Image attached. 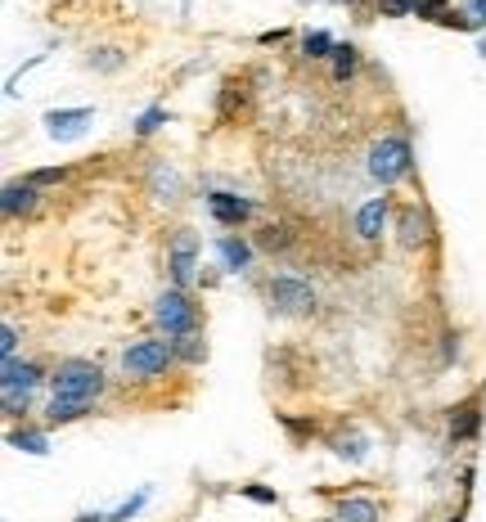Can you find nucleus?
I'll use <instances>...</instances> for the list:
<instances>
[{
    "instance_id": "nucleus-12",
    "label": "nucleus",
    "mask_w": 486,
    "mask_h": 522,
    "mask_svg": "<svg viewBox=\"0 0 486 522\" xmlns=\"http://www.w3.org/2000/svg\"><path fill=\"white\" fill-rule=\"evenodd\" d=\"M36 198H41V189H36L32 180H9V185L0 189V212L27 216V212H36Z\"/></svg>"
},
{
    "instance_id": "nucleus-22",
    "label": "nucleus",
    "mask_w": 486,
    "mask_h": 522,
    "mask_svg": "<svg viewBox=\"0 0 486 522\" xmlns=\"http://www.w3.org/2000/svg\"><path fill=\"white\" fill-rule=\"evenodd\" d=\"M167 122H171V113L162 104H153V108H144V113L135 117V135H153V131H162Z\"/></svg>"
},
{
    "instance_id": "nucleus-10",
    "label": "nucleus",
    "mask_w": 486,
    "mask_h": 522,
    "mask_svg": "<svg viewBox=\"0 0 486 522\" xmlns=\"http://www.w3.org/2000/svg\"><path fill=\"white\" fill-rule=\"evenodd\" d=\"M41 122H45V135H50V140H77V135H86V126L95 122V108H50Z\"/></svg>"
},
{
    "instance_id": "nucleus-15",
    "label": "nucleus",
    "mask_w": 486,
    "mask_h": 522,
    "mask_svg": "<svg viewBox=\"0 0 486 522\" xmlns=\"http://www.w3.org/2000/svg\"><path fill=\"white\" fill-rule=\"evenodd\" d=\"M482 432V405L468 401L459 410H450V441H473Z\"/></svg>"
},
{
    "instance_id": "nucleus-29",
    "label": "nucleus",
    "mask_w": 486,
    "mask_h": 522,
    "mask_svg": "<svg viewBox=\"0 0 486 522\" xmlns=\"http://www.w3.org/2000/svg\"><path fill=\"white\" fill-rule=\"evenodd\" d=\"M0 351H5V360L9 356H18V329H14V324H0Z\"/></svg>"
},
{
    "instance_id": "nucleus-4",
    "label": "nucleus",
    "mask_w": 486,
    "mask_h": 522,
    "mask_svg": "<svg viewBox=\"0 0 486 522\" xmlns=\"http://www.w3.org/2000/svg\"><path fill=\"white\" fill-rule=\"evenodd\" d=\"M176 365V342L171 338H140L122 351V374L126 378H158Z\"/></svg>"
},
{
    "instance_id": "nucleus-31",
    "label": "nucleus",
    "mask_w": 486,
    "mask_h": 522,
    "mask_svg": "<svg viewBox=\"0 0 486 522\" xmlns=\"http://www.w3.org/2000/svg\"><path fill=\"white\" fill-rule=\"evenodd\" d=\"M477 54H482V59H486V36H482V41H477Z\"/></svg>"
},
{
    "instance_id": "nucleus-7",
    "label": "nucleus",
    "mask_w": 486,
    "mask_h": 522,
    "mask_svg": "<svg viewBox=\"0 0 486 522\" xmlns=\"http://www.w3.org/2000/svg\"><path fill=\"white\" fill-rule=\"evenodd\" d=\"M167 270H171V288H189V279L198 270V234L194 230H176V239L167 248Z\"/></svg>"
},
{
    "instance_id": "nucleus-27",
    "label": "nucleus",
    "mask_w": 486,
    "mask_h": 522,
    "mask_svg": "<svg viewBox=\"0 0 486 522\" xmlns=\"http://www.w3.org/2000/svg\"><path fill=\"white\" fill-rule=\"evenodd\" d=\"M32 180L36 189H45V185H63V180H68V167H41V171H32Z\"/></svg>"
},
{
    "instance_id": "nucleus-2",
    "label": "nucleus",
    "mask_w": 486,
    "mask_h": 522,
    "mask_svg": "<svg viewBox=\"0 0 486 522\" xmlns=\"http://www.w3.org/2000/svg\"><path fill=\"white\" fill-rule=\"evenodd\" d=\"M369 176L378 180L383 189L401 185V180L414 176V149L405 135H378L374 144H369Z\"/></svg>"
},
{
    "instance_id": "nucleus-20",
    "label": "nucleus",
    "mask_w": 486,
    "mask_h": 522,
    "mask_svg": "<svg viewBox=\"0 0 486 522\" xmlns=\"http://www.w3.org/2000/svg\"><path fill=\"white\" fill-rule=\"evenodd\" d=\"M333 45H338V41H333L329 32H306L302 36V54H306V59H333Z\"/></svg>"
},
{
    "instance_id": "nucleus-30",
    "label": "nucleus",
    "mask_w": 486,
    "mask_h": 522,
    "mask_svg": "<svg viewBox=\"0 0 486 522\" xmlns=\"http://www.w3.org/2000/svg\"><path fill=\"white\" fill-rule=\"evenodd\" d=\"M284 36H288V32H284V27H275V32H261V36H257V41H261V45H279V41H284Z\"/></svg>"
},
{
    "instance_id": "nucleus-3",
    "label": "nucleus",
    "mask_w": 486,
    "mask_h": 522,
    "mask_svg": "<svg viewBox=\"0 0 486 522\" xmlns=\"http://www.w3.org/2000/svg\"><path fill=\"white\" fill-rule=\"evenodd\" d=\"M41 383H50V378H41V365L18 360V356L5 360V369H0V396H5V414H9V419L27 414V401H32V392Z\"/></svg>"
},
{
    "instance_id": "nucleus-9",
    "label": "nucleus",
    "mask_w": 486,
    "mask_h": 522,
    "mask_svg": "<svg viewBox=\"0 0 486 522\" xmlns=\"http://www.w3.org/2000/svg\"><path fill=\"white\" fill-rule=\"evenodd\" d=\"M207 212H212L216 225L239 230V225L257 212V203H252V198H239V194H225V189H212V194H207Z\"/></svg>"
},
{
    "instance_id": "nucleus-26",
    "label": "nucleus",
    "mask_w": 486,
    "mask_h": 522,
    "mask_svg": "<svg viewBox=\"0 0 486 522\" xmlns=\"http://www.w3.org/2000/svg\"><path fill=\"white\" fill-rule=\"evenodd\" d=\"M446 14H450V0H419V9H414V18H428V23H441Z\"/></svg>"
},
{
    "instance_id": "nucleus-6",
    "label": "nucleus",
    "mask_w": 486,
    "mask_h": 522,
    "mask_svg": "<svg viewBox=\"0 0 486 522\" xmlns=\"http://www.w3.org/2000/svg\"><path fill=\"white\" fill-rule=\"evenodd\" d=\"M266 297H270V311H279V315H311L315 311V288L297 275H275L266 284Z\"/></svg>"
},
{
    "instance_id": "nucleus-19",
    "label": "nucleus",
    "mask_w": 486,
    "mask_h": 522,
    "mask_svg": "<svg viewBox=\"0 0 486 522\" xmlns=\"http://www.w3.org/2000/svg\"><path fill=\"white\" fill-rule=\"evenodd\" d=\"M356 68H360V50H356V45H333V81L356 77Z\"/></svg>"
},
{
    "instance_id": "nucleus-21",
    "label": "nucleus",
    "mask_w": 486,
    "mask_h": 522,
    "mask_svg": "<svg viewBox=\"0 0 486 522\" xmlns=\"http://www.w3.org/2000/svg\"><path fill=\"white\" fill-rule=\"evenodd\" d=\"M149 495H153V486H140V491H135L131 500H122V504H117L113 513H108V522H131L135 513H140L144 504H149Z\"/></svg>"
},
{
    "instance_id": "nucleus-17",
    "label": "nucleus",
    "mask_w": 486,
    "mask_h": 522,
    "mask_svg": "<svg viewBox=\"0 0 486 522\" xmlns=\"http://www.w3.org/2000/svg\"><path fill=\"white\" fill-rule=\"evenodd\" d=\"M9 446L23 450V455H50V437L36 428H14L9 432Z\"/></svg>"
},
{
    "instance_id": "nucleus-1",
    "label": "nucleus",
    "mask_w": 486,
    "mask_h": 522,
    "mask_svg": "<svg viewBox=\"0 0 486 522\" xmlns=\"http://www.w3.org/2000/svg\"><path fill=\"white\" fill-rule=\"evenodd\" d=\"M104 396V369L95 360H59V369L50 374V405L45 419L50 423H77L95 410V401Z\"/></svg>"
},
{
    "instance_id": "nucleus-8",
    "label": "nucleus",
    "mask_w": 486,
    "mask_h": 522,
    "mask_svg": "<svg viewBox=\"0 0 486 522\" xmlns=\"http://www.w3.org/2000/svg\"><path fill=\"white\" fill-rule=\"evenodd\" d=\"M396 243L401 248H423V243H432V221H428V212H423L419 203H405V207H396Z\"/></svg>"
},
{
    "instance_id": "nucleus-23",
    "label": "nucleus",
    "mask_w": 486,
    "mask_h": 522,
    "mask_svg": "<svg viewBox=\"0 0 486 522\" xmlns=\"http://www.w3.org/2000/svg\"><path fill=\"white\" fill-rule=\"evenodd\" d=\"M288 243H293V239H288L284 225H266V230L257 234V248H261V252H284Z\"/></svg>"
},
{
    "instance_id": "nucleus-5",
    "label": "nucleus",
    "mask_w": 486,
    "mask_h": 522,
    "mask_svg": "<svg viewBox=\"0 0 486 522\" xmlns=\"http://www.w3.org/2000/svg\"><path fill=\"white\" fill-rule=\"evenodd\" d=\"M153 320L167 338H185V333H198V306L189 302L185 288H162L153 302Z\"/></svg>"
},
{
    "instance_id": "nucleus-18",
    "label": "nucleus",
    "mask_w": 486,
    "mask_h": 522,
    "mask_svg": "<svg viewBox=\"0 0 486 522\" xmlns=\"http://www.w3.org/2000/svg\"><path fill=\"white\" fill-rule=\"evenodd\" d=\"M171 342H176V360H185V365H203L207 360L203 333H185V338H171Z\"/></svg>"
},
{
    "instance_id": "nucleus-32",
    "label": "nucleus",
    "mask_w": 486,
    "mask_h": 522,
    "mask_svg": "<svg viewBox=\"0 0 486 522\" xmlns=\"http://www.w3.org/2000/svg\"><path fill=\"white\" fill-rule=\"evenodd\" d=\"M347 5H360V0H347Z\"/></svg>"
},
{
    "instance_id": "nucleus-28",
    "label": "nucleus",
    "mask_w": 486,
    "mask_h": 522,
    "mask_svg": "<svg viewBox=\"0 0 486 522\" xmlns=\"http://www.w3.org/2000/svg\"><path fill=\"white\" fill-rule=\"evenodd\" d=\"M239 495H248V500H257V504H279V495L270 491V486H261V482H248V486H239Z\"/></svg>"
},
{
    "instance_id": "nucleus-13",
    "label": "nucleus",
    "mask_w": 486,
    "mask_h": 522,
    "mask_svg": "<svg viewBox=\"0 0 486 522\" xmlns=\"http://www.w3.org/2000/svg\"><path fill=\"white\" fill-rule=\"evenodd\" d=\"M329 450L338 459H347V464H365L369 459V437L360 428H347V432H338V437H329Z\"/></svg>"
},
{
    "instance_id": "nucleus-24",
    "label": "nucleus",
    "mask_w": 486,
    "mask_h": 522,
    "mask_svg": "<svg viewBox=\"0 0 486 522\" xmlns=\"http://www.w3.org/2000/svg\"><path fill=\"white\" fill-rule=\"evenodd\" d=\"M464 32H482L486 27V0H464Z\"/></svg>"
},
{
    "instance_id": "nucleus-14",
    "label": "nucleus",
    "mask_w": 486,
    "mask_h": 522,
    "mask_svg": "<svg viewBox=\"0 0 486 522\" xmlns=\"http://www.w3.org/2000/svg\"><path fill=\"white\" fill-rule=\"evenodd\" d=\"M216 257H221L225 270H248L252 243L243 239V234H221V239H216Z\"/></svg>"
},
{
    "instance_id": "nucleus-11",
    "label": "nucleus",
    "mask_w": 486,
    "mask_h": 522,
    "mask_svg": "<svg viewBox=\"0 0 486 522\" xmlns=\"http://www.w3.org/2000/svg\"><path fill=\"white\" fill-rule=\"evenodd\" d=\"M387 221H392V198H365L360 203V212H356V234L365 243H378L383 239V230H387Z\"/></svg>"
},
{
    "instance_id": "nucleus-25",
    "label": "nucleus",
    "mask_w": 486,
    "mask_h": 522,
    "mask_svg": "<svg viewBox=\"0 0 486 522\" xmlns=\"http://www.w3.org/2000/svg\"><path fill=\"white\" fill-rule=\"evenodd\" d=\"M122 63H126V54L113 50V45H108V50H95V54H90V68H99V72H117Z\"/></svg>"
},
{
    "instance_id": "nucleus-16",
    "label": "nucleus",
    "mask_w": 486,
    "mask_h": 522,
    "mask_svg": "<svg viewBox=\"0 0 486 522\" xmlns=\"http://www.w3.org/2000/svg\"><path fill=\"white\" fill-rule=\"evenodd\" d=\"M338 522H378V504L369 495H347L338 504Z\"/></svg>"
}]
</instances>
